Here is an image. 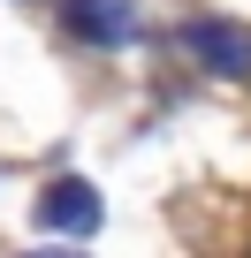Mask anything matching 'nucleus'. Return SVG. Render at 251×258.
<instances>
[{"label": "nucleus", "instance_id": "1", "mask_svg": "<svg viewBox=\"0 0 251 258\" xmlns=\"http://www.w3.org/2000/svg\"><path fill=\"white\" fill-rule=\"evenodd\" d=\"M38 228L91 235V228H99V198H91V182H54V190L38 198Z\"/></svg>", "mask_w": 251, "mask_h": 258}, {"label": "nucleus", "instance_id": "2", "mask_svg": "<svg viewBox=\"0 0 251 258\" xmlns=\"http://www.w3.org/2000/svg\"><path fill=\"white\" fill-rule=\"evenodd\" d=\"M190 46H198L213 69H251V38H243V31H221V23H190Z\"/></svg>", "mask_w": 251, "mask_h": 258}]
</instances>
